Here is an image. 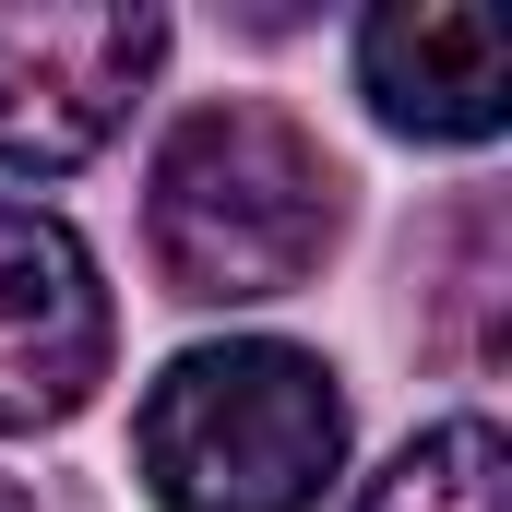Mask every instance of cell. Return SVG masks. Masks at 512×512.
Listing matches in <instances>:
<instances>
[{
  "label": "cell",
  "mask_w": 512,
  "mask_h": 512,
  "mask_svg": "<svg viewBox=\"0 0 512 512\" xmlns=\"http://www.w3.org/2000/svg\"><path fill=\"white\" fill-rule=\"evenodd\" d=\"M501 501H512V453L489 417H441L358 489V512H501Z\"/></svg>",
  "instance_id": "cell-6"
},
{
  "label": "cell",
  "mask_w": 512,
  "mask_h": 512,
  "mask_svg": "<svg viewBox=\"0 0 512 512\" xmlns=\"http://www.w3.org/2000/svg\"><path fill=\"white\" fill-rule=\"evenodd\" d=\"M0 512H36V501H24V489H12V477H0Z\"/></svg>",
  "instance_id": "cell-7"
},
{
  "label": "cell",
  "mask_w": 512,
  "mask_h": 512,
  "mask_svg": "<svg viewBox=\"0 0 512 512\" xmlns=\"http://www.w3.org/2000/svg\"><path fill=\"white\" fill-rule=\"evenodd\" d=\"M358 96L405 143H489L512 120V36L465 0H393L358 24Z\"/></svg>",
  "instance_id": "cell-5"
},
{
  "label": "cell",
  "mask_w": 512,
  "mask_h": 512,
  "mask_svg": "<svg viewBox=\"0 0 512 512\" xmlns=\"http://www.w3.org/2000/svg\"><path fill=\"white\" fill-rule=\"evenodd\" d=\"M167 60V12H0V167L60 179L84 167L108 131L131 120V96Z\"/></svg>",
  "instance_id": "cell-3"
},
{
  "label": "cell",
  "mask_w": 512,
  "mask_h": 512,
  "mask_svg": "<svg viewBox=\"0 0 512 512\" xmlns=\"http://www.w3.org/2000/svg\"><path fill=\"white\" fill-rule=\"evenodd\" d=\"M346 227V179L310 131L262 96H215L155 143V191H143V251L179 298L239 310L310 286Z\"/></svg>",
  "instance_id": "cell-1"
},
{
  "label": "cell",
  "mask_w": 512,
  "mask_h": 512,
  "mask_svg": "<svg viewBox=\"0 0 512 512\" xmlns=\"http://www.w3.org/2000/svg\"><path fill=\"white\" fill-rule=\"evenodd\" d=\"M96 382H108L96 251L60 215L0 203V429H60Z\"/></svg>",
  "instance_id": "cell-4"
},
{
  "label": "cell",
  "mask_w": 512,
  "mask_h": 512,
  "mask_svg": "<svg viewBox=\"0 0 512 512\" xmlns=\"http://www.w3.org/2000/svg\"><path fill=\"white\" fill-rule=\"evenodd\" d=\"M131 453L155 512H310L346 465V393L310 346L227 334L155 370Z\"/></svg>",
  "instance_id": "cell-2"
}]
</instances>
